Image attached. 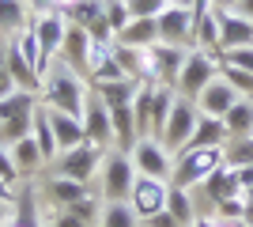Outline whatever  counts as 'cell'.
Segmentation results:
<instances>
[{
  "mask_svg": "<svg viewBox=\"0 0 253 227\" xmlns=\"http://www.w3.org/2000/svg\"><path fill=\"white\" fill-rule=\"evenodd\" d=\"M42 80H45V95H42L45 106L64 110V114H76V118H84L87 95H91V84H87V76H80L76 68H68L61 57H53Z\"/></svg>",
  "mask_w": 253,
  "mask_h": 227,
  "instance_id": "6da1fadb",
  "label": "cell"
},
{
  "mask_svg": "<svg viewBox=\"0 0 253 227\" xmlns=\"http://www.w3.org/2000/svg\"><path fill=\"white\" fill-rule=\"evenodd\" d=\"M223 163H227L223 148H185V151L174 155V174H170V182L181 185V189H201Z\"/></svg>",
  "mask_w": 253,
  "mask_h": 227,
  "instance_id": "7a4b0ae2",
  "label": "cell"
},
{
  "mask_svg": "<svg viewBox=\"0 0 253 227\" xmlns=\"http://www.w3.org/2000/svg\"><path fill=\"white\" fill-rule=\"evenodd\" d=\"M219 57L211 53V49H201V45H193L189 57H185V65H181V76H178V95L193 98L197 102V95H201L204 87L211 84V80H219Z\"/></svg>",
  "mask_w": 253,
  "mask_h": 227,
  "instance_id": "3957f363",
  "label": "cell"
},
{
  "mask_svg": "<svg viewBox=\"0 0 253 227\" xmlns=\"http://www.w3.org/2000/svg\"><path fill=\"white\" fill-rule=\"evenodd\" d=\"M98 182H102V197H106V201H128L132 182H136L132 155L110 148V151H106V159H102V171H98Z\"/></svg>",
  "mask_w": 253,
  "mask_h": 227,
  "instance_id": "277c9868",
  "label": "cell"
},
{
  "mask_svg": "<svg viewBox=\"0 0 253 227\" xmlns=\"http://www.w3.org/2000/svg\"><path fill=\"white\" fill-rule=\"evenodd\" d=\"M106 151H110V148H98V144L84 140L80 148L61 151V155H57V174L76 178V182H91V178H98V171H102Z\"/></svg>",
  "mask_w": 253,
  "mask_h": 227,
  "instance_id": "5b68a950",
  "label": "cell"
},
{
  "mask_svg": "<svg viewBox=\"0 0 253 227\" xmlns=\"http://www.w3.org/2000/svg\"><path fill=\"white\" fill-rule=\"evenodd\" d=\"M197 118H201V110H197V102L185 95H178V102H174V110H170V121H167V133H163V148L170 151V155H178L185 144H189L193 129H197Z\"/></svg>",
  "mask_w": 253,
  "mask_h": 227,
  "instance_id": "8992f818",
  "label": "cell"
},
{
  "mask_svg": "<svg viewBox=\"0 0 253 227\" xmlns=\"http://www.w3.org/2000/svg\"><path fill=\"white\" fill-rule=\"evenodd\" d=\"M128 155H132L136 174H148V178H163V182H170V174H174V155H170L155 136H140L136 148L128 151Z\"/></svg>",
  "mask_w": 253,
  "mask_h": 227,
  "instance_id": "52a82bcc",
  "label": "cell"
},
{
  "mask_svg": "<svg viewBox=\"0 0 253 227\" xmlns=\"http://www.w3.org/2000/svg\"><path fill=\"white\" fill-rule=\"evenodd\" d=\"M167 189H170V182H163V178L136 174L132 193H128V205H132V212L140 216V224H144L148 216H155V212H163V208H167Z\"/></svg>",
  "mask_w": 253,
  "mask_h": 227,
  "instance_id": "ba28073f",
  "label": "cell"
},
{
  "mask_svg": "<svg viewBox=\"0 0 253 227\" xmlns=\"http://www.w3.org/2000/svg\"><path fill=\"white\" fill-rule=\"evenodd\" d=\"M155 23H159V42L193 49V11H189V8L167 4V8H163V15H159Z\"/></svg>",
  "mask_w": 253,
  "mask_h": 227,
  "instance_id": "9c48e42d",
  "label": "cell"
},
{
  "mask_svg": "<svg viewBox=\"0 0 253 227\" xmlns=\"http://www.w3.org/2000/svg\"><path fill=\"white\" fill-rule=\"evenodd\" d=\"M84 133H87V140L98 144V148H114V121H110V106L95 95V87H91L87 106H84Z\"/></svg>",
  "mask_w": 253,
  "mask_h": 227,
  "instance_id": "30bf717a",
  "label": "cell"
},
{
  "mask_svg": "<svg viewBox=\"0 0 253 227\" xmlns=\"http://www.w3.org/2000/svg\"><path fill=\"white\" fill-rule=\"evenodd\" d=\"M189 49L185 45H167V42H155L151 45V80L155 84H178L181 76V65H185Z\"/></svg>",
  "mask_w": 253,
  "mask_h": 227,
  "instance_id": "8fae6325",
  "label": "cell"
},
{
  "mask_svg": "<svg viewBox=\"0 0 253 227\" xmlns=\"http://www.w3.org/2000/svg\"><path fill=\"white\" fill-rule=\"evenodd\" d=\"M34 34H38V45H42V57L53 61L61 53V42H64V31H68V15L64 11H49V15H38L31 19Z\"/></svg>",
  "mask_w": 253,
  "mask_h": 227,
  "instance_id": "7c38bea8",
  "label": "cell"
},
{
  "mask_svg": "<svg viewBox=\"0 0 253 227\" xmlns=\"http://www.w3.org/2000/svg\"><path fill=\"white\" fill-rule=\"evenodd\" d=\"M68 68H76L80 76H87V61H91V34L87 27H76L68 23V31H64V42H61V53H57Z\"/></svg>",
  "mask_w": 253,
  "mask_h": 227,
  "instance_id": "4fadbf2b",
  "label": "cell"
},
{
  "mask_svg": "<svg viewBox=\"0 0 253 227\" xmlns=\"http://www.w3.org/2000/svg\"><path fill=\"white\" fill-rule=\"evenodd\" d=\"M253 45V19L242 11H219V49H238Z\"/></svg>",
  "mask_w": 253,
  "mask_h": 227,
  "instance_id": "5bb4252c",
  "label": "cell"
},
{
  "mask_svg": "<svg viewBox=\"0 0 253 227\" xmlns=\"http://www.w3.org/2000/svg\"><path fill=\"white\" fill-rule=\"evenodd\" d=\"M238 98H242V95H238V91H234V87L219 76V80H211L201 95H197V110H201V114H208V118H223V114H227Z\"/></svg>",
  "mask_w": 253,
  "mask_h": 227,
  "instance_id": "9a60e30c",
  "label": "cell"
},
{
  "mask_svg": "<svg viewBox=\"0 0 253 227\" xmlns=\"http://www.w3.org/2000/svg\"><path fill=\"white\" fill-rule=\"evenodd\" d=\"M49 110V121H53V136H57V148L61 151H72L80 148V144L87 140V133H84V118H76V114H64V110Z\"/></svg>",
  "mask_w": 253,
  "mask_h": 227,
  "instance_id": "2e32d148",
  "label": "cell"
},
{
  "mask_svg": "<svg viewBox=\"0 0 253 227\" xmlns=\"http://www.w3.org/2000/svg\"><path fill=\"white\" fill-rule=\"evenodd\" d=\"M114 57H117V65H121V72L128 80H151V49L114 42Z\"/></svg>",
  "mask_w": 253,
  "mask_h": 227,
  "instance_id": "e0dca14e",
  "label": "cell"
},
{
  "mask_svg": "<svg viewBox=\"0 0 253 227\" xmlns=\"http://www.w3.org/2000/svg\"><path fill=\"white\" fill-rule=\"evenodd\" d=\"M201 189H204V197L211 201V208L219 205V201H227V197H246L242 185H238V171H234V167H227V163H223L219 171L211 174Z\"/></svg>",
  "mask_w": 253,
  "mask_h": 227,
  "instance_id": "ac0fdd59",
  "label": "cell"
},
{
  "mask_svg": "<svg viewBox=\"0 0 253 227\" xmlns=\"http://www.w3.org/2000/svg\"><path fill=\"white\" fill-rule=\"evenodd\" d=\"M4 72H8V76H11V84L23 87V91H34V87H42L38 72L27 65V57L19 53V45H15V42L4 45Z\"/></svg>",
  "mask_w": 253,
  "mask_h": 227,
  "instance_id": "d6986e66",
  "label": "cell"
},
{
  "mask_svg": "<svg viewBox=\"0 0 253 227\" xmlns=\"http://www.w3.org/2000/svg\"><path fill=\"white\" fill-rule=\"evenodd\" d=\"M110 121H114V148L117 151H132V148H136V140H140L132 106H114V110H110Z\"/></svg>",
  "mask_w": 253,
  "mask_h": 227,
  "instance_id": "ffe728a7",
  "label": "cell"
},
{
  "mask_svg": "<svg viewBox=\"0 0 253 227\" xmlns=\"http://www.w3.org/2000/svg\"><path fill=\"white\" fill-rule=\"evenodd\" d=\"M227 140H231V136H227L223 118H208V114H201V118H197V129H193V136H189L185 148H223ZM185 148H181V151H185Z\"/></svg>",
  "mask_w": 253,
  "mask_h": 227,
  "instance_id": "44dd1931",
  "label": "cell"
},
{
  "mask_svg": "<svg viewBox=\"0 0 253 227\" xmlns=\"http://www.w3.org/2000/svg\"><path fill=\"white\" fill-rule=\"evenodd\" d=\"M140 84L144 80H110V84H91L95 87V95L102 98L106 106L114 110V106H132V98H136V91H140Z\"/></svg>",
  "mask_w": 253,
  "mask_h": 227,
  "instance_id": "7402d4cb",
  "label": "cell"
},
{
  "mask_svg": "<svg viewBox=\"0 0 253 227\" xmlns=\"http://www.w3.org/2000/svg\"><path fill=\"white\" fill-rule=\"evenodd\" d=\"M31 136H34V144L42 148L45 163L61 155V148H57V136H53V121H49V110H45V102H38V110H34V118H31Z\"/></svg>",
  "mask_w": 253,
  "mask_h": 227,
  "instance_id": "603a6c76",
  "label": "cell"
},
{
  "mask_svg": "<svg viewBox=\"0 0 253 227\" xmlns=\"http://www.w3.org/2000/svg\"><path fill=\"white\" fill-rule=\"evenodd\" d=\"M174 102H178V87L159 84L155 87V102H151V136H155V140H163V133H167V121H170Z\"/></svg>",
  "mask_w": 253,
  "mask_h": 227,
  "instance_id": "cb8c5ba5",
  "label": "cell"
},
{
  "mask_svg": "<svg viewBox=\"0 0 253 227\" xmlns=\"http://www.w3.org/2000/svg\"><path fill=\"white\" fill-rule=\"evenodd\" d=\"M45 197H49L53 205H76V201H84L87 197V182H76V178H64V174H53L49 182H45Z\"/></svg>",
  "mask_w": 253,
  "mask_h": 227,
  "instance_id": "d4e9b609",
  "label": "cell"
},
{
  "mask_svg": "<svg viewBox=\"0 0 253 227\" xmlns=\"http://www.w3.org/2000/svg\"><path fill=\"white\" fill-rule=\"evenodd\" d=\"M167 212L174 220H178L181 227H193L197 224V201H193V189H181V185H174L170 182V189H167Z\"/></svg>",
  "mask_w": 253,
  "mask_h": 227,
  "instance_id": "484cf974",
  "label": "cell"
},
{
  "mask_svg": "<svg viewBox=\"0 0 253 227\" xmlns=\"http://www.w3.org/2000/svg\"><path fill=\"white\" fill-rule=\"evenodd\" d=\"M223 125H227V136H231V140L253 136V98H238V102L223 114Z\"/></svg>",
  "mask_w": 253,
  "mask_h": 227,
  "instance_id": "4316f807",
  "label": "cell"
},
{
  "mask_svg": "<svg viewBox=\"0 0 253 227\" xmlns=\"http://www.w3.org/2000/svg\"><path fill=\"white\" fill-rule=\"evenodd\" d=\"M117 42L140 45V49H151V45L159 42V23H155V19H128L125 31L117 34Z\"/></svg>",
  "mask_w": 253,
  "mask_h": 227,
  "instance_id": "83f0119b",
  "label": "cell"
},
{
  "mask_svg": "<svg viewBox=\"0 0 253 227\" xmlns=\"http://www.w3.org/2000/svg\"><path fill=\"white\" fill-rule=\"evenodd\" d=\"M11 159H15L19 174L27 178V174H34V171H38V167L45 163V155H42V148L34 144V136H23V140L11 144Z\"/></svg>",
  "mask_w": 253,
  "mask_h": 227,
  "instance_id": "f1b7e54d",
  "label": "cell"
},
{
  "mask_svg": "<svg viewBox=\"0 0 253 227\" xmlns=\"http://www.w3.org/2000/svg\"><path fill=\"white\" fill-rule=\"evenodd\" d=\"M155 80H144L136 91V98H132V114H136V129L140 136H151V102H155Z\"/></svg>",
  "mask_w": 253,
  "mask_h": 227,
  "instance_id": "f546056e",
  "label": "cell"
},
{
  "mask_svg": "<svg viewBox=\"0 0 253 227\" xmlns=\"http://www.w3.org/2000/svg\"><path fill=\"white\" fill-rule=\"evenodd\" d=\"M98 227H140V216L132 212L128 201H106L102 216H98Z\"/></svg>",
  "mask_w": 253,
  "mask_h": 227,
  "instance_id": "4dcf8cb0",
  "label": "cell"
},
{
  "mask_svg": "<svg viewBox=\"0 0 253 227\" xmlns=\"http://www.w3.org/2000/svg\"><path fill=\"white\" fill-rule=\"evenodd\" d=\"M31 23V11H27V0H0V31H23Z\"/></svg>",
  "mask_w": 253,
  "mask_h": 227,
  "instance_id": "1f68e13d",
  "label": "cell"
},
{
  "mask_svg": "<svg viewBox=\"0 0 253 227\" xmlns=\"http://www.w3.org/2000/svg\"><path fill=\"white\" fill-rule=\"evenodd\" d=\"M227 167H253V136H238V140L223 144Z\"/></svg>",
  "mask_w": 253,
  "mask_h": 227,
  "instance_id": "d6a6232c",
  "label": "cell"
},
{
  "mask_svg": "<svg viewBox=\"0 0 253 227\" xmlns=\"http://www.w3.org/2000/svg\"><path fill=\"white\" fill-rule=\"evenodd\" d=\"M8 227H42V220H38V208H34V197H31V193H19V197H15V216L8 220Z\"/></svg>",
  "mask_w": 253,
  "mask_h": 227,
  "instance_id": "836d02e7",
  "label": "cell"
},
{
  "mask_svg": "<svg viewBox=\"0 0 253 227\" xmlns=\"http://www.w3.org/2000/svg\"><path fill=\"white\" fill-rule=\"evenodd\" d=\"M64 15H68V23H76V27H91V23L102 15V0H76Z\"/></svg>",
  "mask_w": 253,
  "mask_h": 227,
  "instance_id": "e575fe53",
  "label": "cell"
},
{
  "mask_svg": "<svg viewBox=\"0 0 253 227\" xmlns=\"http://www.w3.org/2000/svg\"><path fill=\"white\" fill-rule=\"evenodd\" d=\"M102 15H106V23H110L117 34L125 31V23L132 19V11H128V0H102Z\"/></svg>",
  "mask_w": 253,
  "mask_h": 227,
  "instance_id": "d590c367",
  "label": "cell"
},
{
  "mask_svg": "<svg viewBox=\"0 0 253 227\" xmlns=\"http://www.w3.org/2000/svg\"><path fill=\"white\" fill-rule=\"evenodd\" d=\"M219 76L238 91L242 98H253V72H242V68H231V65H219Z\"/></svg>",
  "mask_w": 253,
  "mask_h": 227,
  "instance_id": "8d00e7d4",
  "label": "cell"
},
{
  "mask_svg": "<svg viewBox=\"0 0 253 227\" xmlns=\"http://www.w3.org/2000/svg\"><path fill=\"white\" fill-rule=\"evenodd\" d=\"M167 4L170 0H128V11H132V19H159Z\"/></svg>",
  "mask_w": 253,
  "mask_h": 227,
  "instance_id": "74e56055",
  "label": "cell"
},
{
  "mask_svg": "<svg viewBox=\"0 0 253 227\" xmlns=\"http://www.w3.org/2000/svg\"><path fill=\"white\" fill-rule=\"evenodd\" d=\"M223 65L253 72V45H238V49H223Z\"/></svg>",
  "mask_w": 253,
  "mask_h": 227,
  "instance_id": "f35d334b",
  "label": "cell"
},
{
  "mask_svg": "<svg viewBox=\"0 0 253 227\" xmlns=\"http://www.w3.org/2000/svg\"><path fill=\"white\" fill-rule=\"evenodd\" d=\"M68 212H72V216H80L84 224H95V220L102 216V208H98V201H95L91 193H87L84 201H76V205H68Z\"/></svg>",
  "mask_w": 253,
  "mask_h": 227,
  "instance_id": "ab89813d",
  "label": "cell"
},
{
  "mask_svg": "<svg viewBox=\"0 0 253 227\" xmlns=\"http://www.w3.org/2000/svg\"><path fill=\"white\" fill-rule=\"evenodd\" d=\"M0 178L11 182V185H15V178H23L19 167H15V159H11V148H4V144H0Z\"/></svg>",
  "mask_w": 253,
  "mask_h": 227,
  "instance_id": "60d3db41",
  "label": "cell"
},
{
  "mask_svg": "<svg viewBox=\"0 0 253 227\" xmlns=\"http://www.w3.org/2000/svg\"><path fill=\"white\" fill-rule=\"evenodd\" d=\"M27 11H31V19L49 15V11H57V0H27Z\"/></svg>",
  "mask_w": 253,
  "mask_h": 227,
  "instance_id": "b9f144b4",
  "label": "cell"
},
{
  "mask_svg": "<svg viewBox=\"0 0 253 227\" xmlns=\"http://www.w3.org/2000/svg\"><path fill=\"white\" fill-rule=\"evenodd\" d=\"M140 227H181V224H178V220H174V216H170L167 208H163V212H155V216H148V220H144V224H140Z\"/></svg>",
  "mask_w": 253,
  "mask_h": 227,
  "instance_id": "7bdbcfd3",
  "label": "cell"
},
{
  "mask_svg": "<svg viewBox=\"0 0 253 227\" xmlns=\"http://www.w3.org/2000/svg\"><path fill=\"white\" fill-rule=\"evenodd\" d=\"M49 227H91V224H84V220H80V216H72V212L64 208V212H61V216H57V220H53Z\"/></svg>",
  "mask_w": 253,
  "mask_h": 227,
  "instance_id": "ee69618b",
  "label": "cell"
},
{
  "mask_svg": "<svg viewBox=\"0 0 253 227\" xmlns=\"http://www.w3.org/2000/svg\"><path fill=\"white\" fill-rule=\"evenodd\" d=\"M11 216H15V201H0V227H8Z\"/></svg>",
  "mask_w": 253,
  "mask_h": 227,
  "instance_id": "f6af8a7d",
  "label": "cell"
},
{
  "mask_svg": "<svg viewBox=\"0 0 253 227\" xmlns=\"http://www.w3.org/2000/svg\"><path fill=\"white\" fill-rule=\"evenodd\" d=\"M215 227H246V220H227V216H211Z\"/></svg>",
  "mask_w": 253,
  "mask_h": 227,
  "instance_id": "bcb514c9",
  "label": "cell"
},
{
  "mask_svg": "<svg viewBox=\"0 0 253 227\" xmlns=\"http://www.w3.org/2000/svg\"><path fill=\"white\" fill-rule=\"evenodd\" d=\"M0 201H15V185L0 178Z\"/></svg>",
  "mask_w": 253,
  "mask_h": 227,
  "instance_id": "7dc6e473",
  "label": "cell"
},
{
  "mask_svg": "<svg viewBox=\"0 0 253 227\" xmlns=\"http://www.w3.org/2000/svg\"><path fill=\"white\" fill-rule=\"evenodd\" d=\"M11 87H15V84H11V76H8V72H4V65H0V98L8 95Z\"/></svg>",
  "mask_w": 253,
  "mask_h": 227,
  "instance_id": "c3c4849f",
  "label": "cell"
},
{
  "mask_svg": "<svg viewBox=\"0 0 253 227\" xmlns=\"http://www.w3.org/2000/svg\"><path fill=\"white\" fill-rule=\"evenodd\" d=\"M211 4H215V8H219V11H234V8H238V4H242V0H211Z\"/></svg>",
  "mask_w": 253,
  "mask_h": 227,
  "instance_id": "681fc988",
  "label": "cell"
},
{
  "mask_svg": "<svg viewBox=\"0 0 253 227\" xmlns=\"http://www.w3.org/2000/svg\"><path fill=\"white\" fill-rule=\"evenodd\" d=\"M246 227H253V197H246V212H242Z\"/></svg>",
  "mask_w": 253,
  "mask_h": 227,
  "instance_id": "f907efd6",
  "label": "cell"
},
{
  "mask_svg": "<svg viewBox=\"0 0 253 227\" xmlns=\"http://www.w3.org/2000/svg\"><path fill=\"white\" fill-rule=\"evenodd\" d=\"M238 11H242V15H250V19H253V0H242V4H238Z\"/></svg>",
  "mask_w": 253,
  "mask_h": 227,
  "instance_id": "816d5d0a",
  "label": "cell"
},
{
  "mask_svg": "<svg viewBox=\"0 0 253 227\" xmlns=\"http://www.w3.org/2000/svg\"><path fill=\"white\" fill-rule=\"evenodd\" d=\"M193 227H215V224H211V216H197V224H193Z\"/></svg>",
  "mask_w": 253,
  "mask_h": 227,
  "instance_id": "f5cc1de1",
  "label": "cell"
},
{
  "mask_svg": "<svg viewBox=\"0 0 253 227\" xmlns=\"http://www.w3.org/2000/svg\"><path fill=\"white\" fill-rule=\"evenodd\" d=\"M170 4H178V8H189V11H193V4H197V0H170Z\"/></svg>",
  "mask_w": 253,
  "mask_h": 227,
  "instance_id": "db71d44e",
  "label": "cell"
},
{
  "mask_svg": "<svg viewBox=\"0 0 253 227\" xmlns=\"http://www.w3.org/2000/svg\"><path fill=\"white\" fill-rule=\"evenodd\" d=\"M72 4H76V0H57V11H68Z\"/></svg>",
  "mask_w": 253,
  "mask_h": 227,
  "instance_id": "11a10c76",
  "label": "cell"
}]
</instances>
